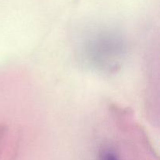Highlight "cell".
<instances>
[{"mask_svg": "<svg viewBox=\"0 0 160 160\" xmlns=\"http://www.w3.org/2000/svg\"><path fill=\"white\" fill-rule=\"evenodd\" d=\"M105 160H118L117 158H116V156L112 154H108L106 156V159Z\"/></svg>", "mask_w": 160, "mask_h": 160, "instance_id": "obj_1", "label": "cell"}]
</instances>
